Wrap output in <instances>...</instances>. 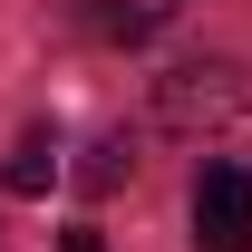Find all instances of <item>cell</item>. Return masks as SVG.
Instances as JSON below:
<instances>
[{"mask_svg": "<svg viewBox=\"0 0 252 252\" xmlns=\"http://www.w3.org/2000/svg\"><path fill=\"white\" fill-rule=\"evenodd\" d=\"M156 117L185 136H252V78L233 59H185L156 78Z\"/></svg>", "mask_w": 252, "mask_h": 252, "instance_id": "obj_1", "label": "cell"}, {"mask_svg": "<svg viewBox=\"0 0 252 252\" xmlns=\"http://www.w3.org/2000/svg\"><path fill=\"white\" fill-rule=\"evenodd\" d=\"M194 252H252V165L214 156L194 175Z\"/></svg>", "mask_w": 252, "mask_h": 252, "instance_id": "obj_2", "label": "cell"}, {"mask_svg": "<svg viewBox=\"0 0 252 252\" xmlns=\"http://www.w3.org/2000/svg\"><path fill=\"white\" fill-rule=\"evenodd\" d=\"M0 185H10V194H49V185H59V136L30 126V136L10 146V165H0Z\"/></svg>", "mask_w": 252, "mask_h": 252, "instance_id": "obj_3", "label": "cell"}, {"mask_svg": "<svg viewBox=\"0 0 252 252\" xmlns=\"http://www.w3.org/2000/svg\"><path fill=\"white\" fill-rule=\"evenodd\" d=\"M175 10H185V0H88V20L107 39H146V30H165Z\"/></svg>", "mask_w": 252, "mask_h": 252, "instance_id": "obj_4", "label": "cell"}, {"mask_svg": "<svg viewBox=\"0 0 252 252\" xmlns=\"http://www.w3.org/2000/svg\"><path fill=\"white\" fill-rule=\"evenodd\" d=\"M88 185H97V194L126 185V146H97V156H88Z\"/></svg>", "mask_w": 252, "mask_h": 252, "instance_id": "obj_5", "label": "cell"}, {"mask_svg": "<svg viewBox=\"0 0 252 252\" xmlns=\"http://www.w3.org/2000/svg\"><path fill=\"white\" fill-rule=\"evenodd\" d=\"M59 252H107V233H68V243Z\"/></svg>", "mask_w": 252, "mask_h": 252, "instance_id": "obj_6", "label": "cell"}]
</instances>
